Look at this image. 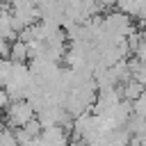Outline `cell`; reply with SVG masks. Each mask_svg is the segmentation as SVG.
I'll use <instances>...</instances> for the list:
<instances>
[{"label": "cell", "instance_id": "52a82bcc", "mask_svg": "<svg viewBox=\"0 0 146 146\" xmlns=\"http://www.w3.org/2000/svg\"><path fill=\"white\" fill-rule=\"evenodd\" d=\"M30 146H46V141L41 139V137H36V139H32V144Z\"/></svg>", "mask_w": 146, "mask_h": 146}, {"label": "cell", "instance_id": "7a4b0ae2", "mask_svg": "<svg viewBox=\"0 0 146 146\" xmlns=\"http://www.w3.org/2000/svg\"><path fill=\"white\" fill-rule=\"evenodd\" d=\"M41 139L46 141V146H68L71 135L66 132L64 125H48V128H43Z\"/></svg>", "mask_w": 146, "mask_h": 146}, {"label": "cell", "instance_id": "8992f818", "mask_svg": "<svg viewBox=\"0 0 146 146\" xmlns=\"http://www.w3.org/2000/svg\"><path fill=\"white\" fill-rule=\"evenodd\" d=\"M9 105H11V96L5 87H0V110H7Z\"/></svg>", "mask_w": 146, "mask_h": 146}, {"label": "cell", "instance_id": "3957f363", "mask_svg": "<svg viewBox=\"0 0 146 146\" xmlns=\"http://www.w3.org/2000/svg\"><path fill=\"white\" fill-rule=\"evenodd\" d=\"M27 57H30V48H27V41H23V39H16V41L11 43V50H9V59H11V62H18V64H23Z\"/></svg>", "mask_w": 146, "mask_h": 146}, {"label": "cell", "instance_id": "5b68a950", "mask_svg": "<svg viewBox=\"0 0 146 146\" xmlns=\"http://www.w3.org/2000/svg\"><path fill=\"white\" fill-rule=\"evenodd\" d=\"M132 114L139 116V119H146V91L132 103Z\"/></svg>", "mask_w": 146, "mask_h": 146}, {"label": "cell", "instance_id": "6da1fadb", "mask_svg": "<svg viewBox=\"0 0 146 146\" xmlns=\"http://www.w3.org/2000/svg\"><path fill=\"white\" fill-rule=\"evenodd\" d=\"M5 112H7L5 123H7L9 128H14V130H16V128H23L25 123H30V121L34 119V114H36V110L32 107V103L25 100V98H23V100H14Z\"/></svg>", "mask_w": 146, "mask_h": 146}, {"label": "cell", "instance_id": "277c9868", "mask_svg": "<svg viewBox=\"0 0 146 146\" xmlns=\"http://www.w3.org/2000/svg\"><path fill=\"white\" fill-rule=\"evenodd\" d=\"M121 91H123V98H125V100L135 103V100L146 91V87H144L139 80H135V78H132V80H128V82L123 84V89H121Z\"/></svg>", "mask_w": 146, "mask_h": 146}, {"label": "cell", "instance_id": "ba28073f", "mask_svg": "<svg viewBox=\"0 0 146 146\" xmlns=\"http://www.w3.org/2000/svg\"><path fill=\"white\" fill-rule=\"evenodd\" d=\"M68 146H80V141H75V139H71V141H68Z\"/></svg>", "mask_w": 146, "mask_h": 146}]
</instances>
